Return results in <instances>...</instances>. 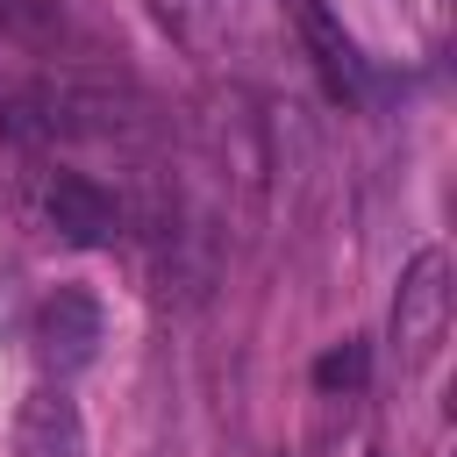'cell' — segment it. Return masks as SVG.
<instances>
[{
	"instance_id": "3957f363",
	"label": "cell",
	"mask_w": 457,
	"mask_h": 457,
	"mask_svg": "<svg viewBox=\"0 0 457 457\" xmlns=\"http://www.w3.org/2000/svg\"><path fill=\"white\" fill-rule=\"evenodd\" d=\"M443 328H450V257L414 250L407 271H400V293H393V343H400L407 364H428Z\"/></svg>"
},
{
	"instance_id": "7a4b0ae2",
	"label": "cell",
	"mask_w": 457,
	"mask_h": 457,
	"mask_svg": "<svg viewBox=\"0 0 457 457\" xmlns=\"http://www.w3.org/2000/svg\"><path fill=\"white\" fill-rule=\"evenodd\" d=\"M36 221L71 250H107L121 236V200L86 171H43L36 179Z\"/></svg>"
},
{
	"instance_id": "277c9868",
	"label": "cell",
	"mask_w": 457,
	"mask_h": 457,
	"mask_svg": "<svg viewBox=\"0 0 457 457\" xmlns=\"http://www.w3.org/2000/svg\"><path fill=\"white\" fill-rule=\"evenodd\" d=\"M286 14H293V29H300V50H307L321 93H328V100H364V93H371V64H364V50L350 43V29L328 14V0H286Z\"/></svg>"
},
{
	"instance_id": "5b68a950",
	"label": "cell",
	"mask_w": 457,
	"mask_h": 457,
	"mask_svg": "<svg viewBox=\"0 0 457 457\" xmlns=\"http://www.w3.org/2000/svg\"><path fill=\"white\" fill-rule=\"evenodd\" d=\"M14 457H86V421H79V400L43 378L21 393L14 407Z\"/></svg>"
},
{
	"instance_id": "6da1fadb",
	"label": "cell",
	"mask_w": 457,
	"mask_h": 457,
	"mask_svg": "<svg viewBox=\"0 0 457 457\" xmlns=\"http://www.w3.org/2000/svg\"><path fill=\"white\" fill-rule=\"evenodd\" d=\"M29 343H36V364H43V378H79L93 357H100V343H107V314H100V300L86 293V286H57L43 307H36V321H29Z\"/></svg>"
},
{
	"instance_id": "8992f818",
	"label": "cell",
	"mask_w": 457,
	"mask_h": 457,
	"mask_svg": "<svg viewBox=\"0 0 457 457\" xmlns=\"http://www.w3.org/2000/svg\"><path fill=\"white\" fill-rule=\"evenodd\" d=\"M57 29H64V0H0V43L43 50L57 43Z\"/></svg>"
},
{
	"instance_id": "52a82bcc",
	"label": "cell",
	"mask_w": 457,
	"mask_h": 457,
	"mask_svg": "<svg viewBox=\"0 0 457 457\" xmlns=\"http://www.w3.org/2000/svg\"><path fill=\"white\" fill-rule=\"evenodd\" d=\"M364 378H371V350H364L357 336H343V343L321 350V364H314V386H321V393H364Z\"/></svg>"
}]
</instances>
